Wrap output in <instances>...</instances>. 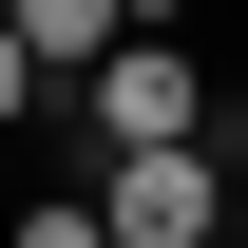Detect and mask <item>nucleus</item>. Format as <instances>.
Listing matches in <instances>:
<instances>
[{"instance_id":"obj_3","label":"nucleus","mask_w":248,"mask_h":248,"mask_svg":"<svg viewBox=\"0 0 248 248\" xmlns=\"http://www.w3.org/2000/svg\"><path fill=\"white\" fill-rule=\"evenodd\" d=\"M0 19H19V58H38V95H58L95 38H134V0H0Z\"/></svg>"},{"instance_id":"obj_5","label":"nucleus","mask_w":248,"mask_h":248,"mask_svg":"<svg viewBox=\"0 0 248 248\" xmlns=\"http://www.w3.org/2000/svg\"><path fill=\"white\" fill-rule=\"evenodd\" d=\"M19 115H38V58H19V19H0V134H19Z\"/></svg>"},{"instance_id":"obj_4","label":"nucleus","mask_w":248,"mask_h":248,"mask_svg":"<svg viewBox=\"0 0 248 248\" xmlns=\"http://www.w3.org/2000/svg\"><path fill=\"white\" fill-rule=\"evenodd\" d=\"M0 248H115V229H95V191H38V210H0Z\"/></svg>"},{"instance_id":"obj_2","label":"nucleus","mask_w":248,"mask_h":248,"mask_svg":"<svg viewBox=\"0 0 248 248\" xmlns=\"http://www.w3.org/2000/svg\"><path fill=\"white\" fill-rule=\"evenodd\" d=\"M77 191H95V229H115V248H210V210H229L210 134H153V153H95Z\"/></svg>"},{"instance_id":"obj_1","label":"nucleus","mask_w":248,"mask_h":248,"mask_svg":"<svg viewBox=\"0 0 248 248\" xmlns=\"http://www.w3.org/2000/svg\"><path fill=\"white\" fill-rule=\"evenodd\" d=\"M58 115H77V172L95 153H153V134H210V38H172V19L95 38V58L58 77Z\"/></svg>"},{"instance_id":"obj_6","label":"nucleus","mask_w":248,"mask_h":248,"mask_svg":"<svg viewBox=\"0 0 248 248\" xmlns=\"http://www.w3.org/2000/svg\"><path fill=\"white\" fill-rule=\"evenodd\" d=\"M134 19H172V38H191V0H134Z\"/></svg>"}]
</instances>
